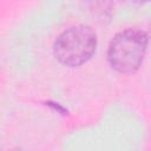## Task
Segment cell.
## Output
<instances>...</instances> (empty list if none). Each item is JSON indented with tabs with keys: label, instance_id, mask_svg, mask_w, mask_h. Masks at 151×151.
<instances>
[{
	"label": "cell",
	"instance_id": "obj_1",
	"mask_svg": "<svg viewBox=\"0 0 151 151\" xmlns=\"http://www.w3.org/2000/svg\"><path fill=\"white\" fill-rule=\"evenodd\" d=\"M147 40V33L138 28H127L117 33L107 50L110 65L120 73L137 71L143 63Z\"/></svg>",
	"mask_w": 151,
	"mask_h": 151
},
{
	"label": "cell",
	"instance_id": "obj_2",
	"mask_svg": "<svg viewBox=\"0 0 151 151\" xmlns=\"http://www.w3.org/2000/svg\"><path fill=\"white\" fill-rule=\"evenodd\" d=\"M97 47V34L87 25H76L64 31L55 40V58L66 66H79L87 61Z\"/></svg>",
	"mask_w": 151,
	"mask_h": 151
}]
</instances>
